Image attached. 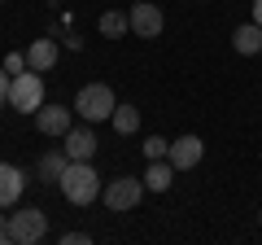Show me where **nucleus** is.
<instances>
[{"mask_svg":"<svg viewBox=\"0 0 262 245\" xmlns=\"http://www.w3.org/2000/svg\"><path fill=\"white\" fill-rule=\"evenodd\" d=\"M57 189H61V197L70 201V206H92V201L101 197L105 184H101V175H96L92 162H75L70 158V167H66V175H61Z\"/></svg>","mask_w":262,"mask_h":245,"instance_id":"f257e3e1","label":"nucleus"},{"mask_svg":"<svg viewBox=\"0 0 262 245\" xmlns=\"http://www.w3.org/2000/svg\"><path fill=\"white\" fill-rule=\"evenodd\" d=\"M114 88L110 84H83L75 96V114L83 122H101V118H114Z\"/></svg>","mask_w":262,"mask_h":245,"instance_id":"f03ea898","label":"nucleus"},{"mask_svg":"<svg viewBox=\"0 0 262 245\" xmlns=\"http://www.w3.org/2000/svg\"><path fill=\"white\" fill-rule=\"evenodd\" d=\"M9 105L18 114H35L39 105H44V79H39V70H22V75H13Z\"/></svg>","mask_w":262,"mask_h":245,"instance_id":"7ed1b4c3","label":"nucleus"},{"mask_svg":"<svg viewBox=\"0 0 262 245\" xmlns=\"http://www.w3.org/2000/svg\"><path fill=\"white\" fill-rule=\"evenodd\" d=\"M101 197H105V206H110V215L136 210V206H140V197H144V179H136V175H118V179H110V184L101 189Z\"/></svg>","mask_w":262,"mask_h":245,"instance_id":"20e7f679","label":"nucleus"},{"mask_svg":"<svg viewBox=\"0 0 262 245\" xmlns=\"http://www.w3.org/2000/svg\"><path fill=\"white\" fill-rule=\"evenodd\" d=\"M44 236H48V215L44 210L27 206V210H13L9 215V241L13 245H35Z\"/></svg>","mask_w":262,"mask_h":245,"instance_id":"39448f33","label":"nucleus"},{"mask_svg":"<svg viewBox=\"0 0 262 245\" xmlns=\"http://www.w3.org/2000/svg\"><path fill=\"white\" fill-rule=\"evenodd\" d=\"M127 18H131V31H136L140 39H158L162 27H166V18H162V9L153 5V0H136Z\"/></svg>","mask_w":262,"mask_h":245,"instance_id":"423d86ee","label":"nucleus"},{"mask_svg":"<svg viewBox=\"0 0 262 245\" xmlns=\"http://www.w3.org/2000/svg\"><path fill=\"white\" fill-rule=\"evenodd\" d=\"M35 127H39V136H66L75 127V105H39Z\"/></svg>","mask_w":262,"mask_h":245,"instance_id":"0eeeda50","label":"nucleus"},{"mask_svg":"<svg viewBox=\"0 0 262 245\" xmlns=\"http://www.w3.org/2000/svg\"><path fill=\"white\" fill-rule=\"evenodd\" d=\"M201 153H206L201 136L188 132V136H179V140H170V153H166V158H170V167H175V171H192L196 162H201Z\"/></svg>","mask_w":262,"mask_h":245,"instance_id":"6e6552de","label":"nucleus"},{"mask_svg":"<svg viewBox=\"0 0 262 245\" xmlns=\"http://www.w3.org/2000/svg\"><path fill=\"white\" fill-rule=\"evenodd\" d=\"M61 140H66V153L75 162H92V153H96V132L92 127H70Z\"/></svg>","mask_w":262,"mask_h":245,"instance_id":"1a4fd4ad","label":"nucleus"},{"mask_svg":"<svg viewBox=\"0 0 262 245\" xmlns=\"http://www.w3.org/2000/svg\"><path fill=\"white\" fill-rule=\"evenodd\" d=\"M57 57H61V48H57V35H44V39H35V44L27 48V66L31 70H53L57 66Z\"/></svg>","mask_w":262,"mask_h":245,"instance_id":"9d476101","label":"nucleus"},{"mask_svg":"<svg viewBox=\"0 0 262 245\" xmlns=\"http://www.w3.org/2000/svg\"><path fill=\"white\" fill-rule=\"evenodd\" d=\"M22 189H27V175H22L18 167H9V162H0V210L13 206V201L22 197Z\"/></svg>","mask_w":262,"mask_h":245,"instance_id":"9b49d317","label":"nucleus"},{"mask_svg":"<svg viewBox=\"0 0 262 245\" xmlns=\"http://www.w3.org/2000/svg\"><path fill=\"white\" fill-rule=\"evenodd\" d=\"M232 48H236L241 57H258V53H262V27H258V22L236 27V31H232Z\"/></svg>","mask_w":262,"mask_h":245,"instance_id":"f8f14e48","label":"nucleus"},{"mask_svg":"<svg viewBox=\"0 0 262 245\" xmlns=\"http://www.w3.org/2000/svg\"><path fill=\"white\" fill-rule=\"evenodd\" d=\"M66 167H70V153H66V149L44 153V158H39V179H44V184H61Z\"/></svg>","mask_w":262,"mask_h":245,"instance_id":"ddd939ff","label":"nucleus"},{"mask_svg":"<svg viewBox=\"0 0 262 245\" xmlns=\"http://www.w3.org/2000/svg\"><path fill=\"white\" fill-rule=\"evenodd\" d=\"M170 179H175V167H170V158H153L149 162V175H144V184H149V193H166Z\"/></svg>","mask_w":262,"mask_h":245,"instance_id":"4468645a","label":"nucleus"},{"mask_svg":"<svg viewBox=\"0 0 262 245\" xmlns=\"http://www.w3.org/2000/svg\"><path fill=\"white\" fill-rule=\"evenodd\" d=\"M114 132L118 136H136L140 132V110H136V105H114Z\"/></svg>","mask_w":262,"mask_h":245,"instance_id":"2eb2a0df","label":"nucleus"},{"mask_svg":"<svg viewBox=\"0 0 262 245\" xmlns=\"http://www.w3.org/2000/svg\"><path fill=\"white\" fill-rule=\"evenodd\" d=\"M127 31H131V18H127V13H118V9L101 13V35L118 39V35H127Z\"/></svg>","mask_w":262,"mask_h":245,"instance_id":"dca6fc26","label":"nucleus"},{"mask_svg":"<svg viewBox=\"0 0 262 245\" xmlns=\"http://www.w3.org/2000/svg\"><path fill=\"white\" fill-rule=\"evenodd\" d=\"M166 153H170V140H166V136H149V140H144V158H166Z\"/></svg>","mask_w":262,"mask_h":245,"instance_id":"f3484780","label":"nucleus"},{"mask_svg":"<svg viewBox=\"0 0 262 245\" xmlns=\"http://www.w3.org/2000/svg\"><path fill=\"white\" fill-rule=\"evenodd\" d=\"M5 70H9V75H22V70H31V66H27V53H9V57H5Z\"/></svg>","mask_w":262,"mask_h":245,"instance_id":"a211bd4d","label":"nucleus"},{"mask_svg":"<svg viewBox=\"0 0 262 245\" xmlns=\"http://www.w3.org/2000/svg\"><path fill=\"white\" fill-rule=\"evenodd\" d=\"M9 84H13V75H9V70H5V66H0V105L9 101Z\"/></svg>","mask_w":262,"mask_h":245,"instance_id":"6ab92c4d","label":"nucleus"},{"mask_svg":"<svg viewBox=\"0 0 262 245\" xmlns=\"http://www.w3.org/2000/svg\"><path fill=\"white\" fill-rule=\"evenodd\" d=\"M61 241H66V245H83V241H88V232H66Z\"/></svg>","mask_w":262,"mask_h":245,"instance_id":"aec40b11","label":"nucleus"},{"mask_svg":"<svg viewBox=\"0 0 262 245\" xmlns=\"http://www.w3.org/2000/svg\"><path fill=\"white\" fill-rule=\"evenodd\" d=\"M0 245H9V219L0 215Z\"/></svg>","mask_w":262,"mask_h":245,"instance_id":"412c9836","label":"nucleus"},{"mask_svg":"<svg viewBox=\"0 0 262 245\" xmlns=\"http://www.w3.org/2000/svg\"><path fill=\"white\" fill-rule=\"evenodd\" d=\"M253 22L262 27V0H253Z\"/></svg>","mask_w":262,"mask_h":245,"instance_id":"4be33fe9","label":"nucleus"},{"mask_svg":"<svg viewBox=\"0 0 262 245\" xmlns=\"http://www.w3.org/2000/svg\"><path fill=\"white\" fill-rule=\"evenodd\" d=\"M258 223H262V210H258Z\"/></svg>","mask_w":262,"mask_h":245,"instance_id":"5701e85b","label":"nucleus"},{"mask_svg":"<svg viewBox=\"0 0 262 245\" xmlns=\"http://www.w3.org/2000/svg\"><path fill=\"white\" fill-rule=\"evenodd\" d=\"M0 5H5V0H0Z\"/></svg>","mask_w":262,"mask_h":245,"instance_id":"b1692460","label":"nucleus"}]
</instances>
